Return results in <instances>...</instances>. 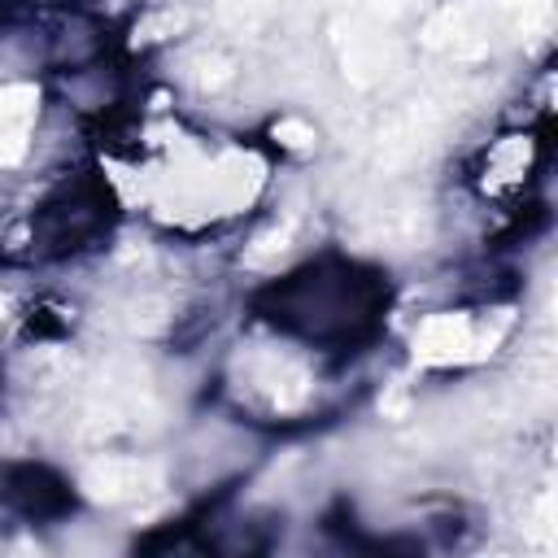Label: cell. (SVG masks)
<instances>
[{"instance_id": "obj_1", "label": "cell", "mask_w": 558, "mask_h": 558, "mask_svg": "<svg viewBox=\"0 0 558 558\" xmlns=\"http://www.w3.org/2000/svg\"><path fill=\"white\" fill-rule=\"evenodd\" d=\"M388 305V288L379 275L353 262H310L296 275L270 283L257 296V318L275 331L301 336L318 349L349 353L379 331V314Z\"/></svg>"}, {"instance_id": "obj_2", "label": "cell", "mask_w": 558, "mask_h": 558, "mask_svg": "<svg viewBox=\"0 0 558 558\" xmlns=\"http://www.w3.org/2000/svg\"><path fill=\"white\" fill-rule=\"evenodd\" d=\"M0 506L22 523H57L74 510V488L39 462H9L0 471Z\"/></svg>"}]
</instances>
